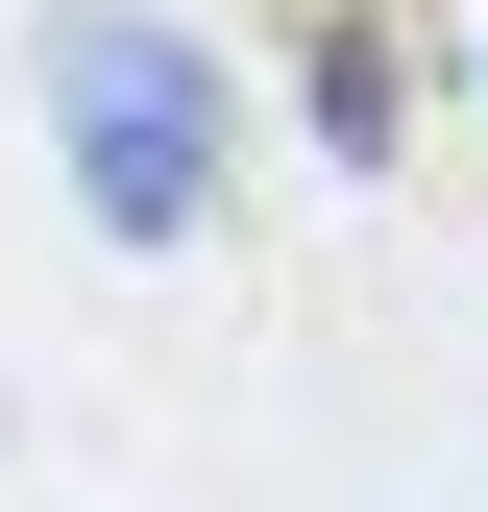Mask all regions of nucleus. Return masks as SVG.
Wrapping results in <instances>:
<instances>
[{
	"mask_svg": "<svg viewBox=\"0 0 488 512\" xmlns=\"http://www.w3.org/2000/svg\"><path fill=\"white\" fill-rule=\"evenodd\" d=\"M49 122H74V196L122 244H196L220 220V74L171 25H49Z\"/></svg>",
	"mask_w": 488,
	"mask_h": 512,
	"instance_id": "obj_1",
	"label": "nucleus"
}]
</instances>
